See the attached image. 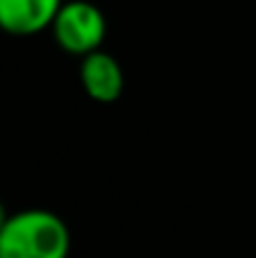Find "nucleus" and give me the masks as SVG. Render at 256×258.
I'll return each mask as SVG.
<instances>
[{
    "label": "nucleus",
    "mask_w": 256,
    "mask_h": 258,
    "mask_svg": "<svg viewBox=\"0 0 256 258\" xmlns=\"http://www.w3.org/2000/svg\"><path fill=\"white\" fill-rule=\"evenodd\" d=\"M81 81H83L85 93L98 103H113L123 93V71L118 60L100 50L83 55Z\"/></svg>",
    "instance_id": "nucleus-4"
},
{
    "label": "nucleus",
    "mask_w": 256,
    "mask_h": 258,
    "mask_svg": "<svg viewBox=\"0 0 256 258\" xmlns=\"http://www.w3.org/2000/svg\"><path fill=\"white\" fill-rule=\"evenodd\" d=\"M63 0H0V25L10 35H33L53 25Z\"/></svg>",
    "instance_id": "nucleus-3"
},
{
    "label": "nucleus",
    "mask_w": 256,
    "mask_h": 258,
    "mask_svg": "<svg viewBox=\"0 0 256 258\" xmlns=\"http://www.w3.org/2000/svg\"><path fill=\"white\" fill-rule=\"evenodd\" d=\"M53 35L66 53L88 55L98 50L106 38V18L100 8L88 0L63 3L53 20Z\"/></svg>",
    "instance_id": "nucleus-2"
},
{
    "label": "nucleus",
    "mask_w": 256,
    "mask_h": 258,
    "mask_svg": "<svg viewBox=\"0 0 256 258\" xmlns=\"http://www.w3.org/2000/svg\"><path fill=\"white\" fill-rule=\"evenodd\" d=\"M68 226L50 211H20L0 228V258H68Z\"/></svg>",
    "instance_id": "nucleus-1"
}]
</instances>
